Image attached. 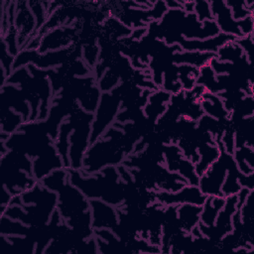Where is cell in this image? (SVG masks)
<instances>
[{"mask_svg":"<svg viewBox=\"0 0 254 254\" xmlns=\"http://www.w3.org/2000/svg\"><path fill=\"white\" fill-rule=\"evenodd\" d=\"M44 187L57 192V210L64 223L82 240L93 236L89 199L68 181L66 168L53 171L41 182Z\"/></svg>","mask_w":254,"mask_h":254,"instance_id":"1","label":"cell"},{"mask_svg":"<svg viewBox=\"0 0 254 254\" xmlns=\"http://www.w3.org/2000/svg\"><path fill=\"white\" fill-rule=\"evenodd\" d=\"M68 181L81 190L88 199H101L117 208L125 206L127 184L118 173L117 167L108 166L94 174L67 169Z\"/></svg>","mask_w":254,"mask_h":254,"instance_id":"2","label":"cell"},{"mask_svg":"<svg viewBox=\"0 0 254 254\" xmlns=\"http://www.w3.org/2000/svg\"><path fill=\"white\" fill-rule=\"evenodd\" d=\"M21 205L9 204L3 215L29 226H45L50 223L57 209L58 194L38 182L32 189L20 194Z\"/></svg>","mask_w":254,"mask_h":254,"instance_id":"3","label":"cell"},{"mask_svg":"<svg viewBox=\"0 0 254 254\" xmlns=\"http://www.w3.org/2000/svg\"><path fill=\"white\" fill-rule=\"evenodd\" d=\"M2 186L12 195L32 189L38 182L33 176V160L24 153L9 150L0 157Z\"/></svg>","mask_w":254,"mask_h":254,"instance_id":"4","label":"cell"},{"mask_svg":"<svg viewBox=\"0 0 254 254\" xmlns=\"http://www.w3.org/2000/svg\"><path fill=\"white\" fill-rule=\"evenodd\" d=\"M72 122V130L69 134V161L70 168L80 170L82 167L83 157L90 145L91 123L93 113L82 110L78 104L74 106L69 113Z\"/></svg>","mask_w":254,"mask_h":254,"instance_id":"5","label":"cell"},{"mask_svg":"<svg viewBox=\"0 0 254 254\" xmlns=\"http://www.w3.org/2000/svg\"><path fill=\"white\" fill-rule=\"evenodd\" d=\"M122 83L108 92H102L98 105L93 113L91 123L90 144L98 140L104 132L116 121V117L122 106Z\"/></svg>","mask_w":254,"mask_h":254,"instance_id":"6","label":"cell"},{"mask_svg":"<svg viewBox=\"0 0 254 254\" xmlns=\"http://www.w3.org/2000/svg\"><path fill=\"white\" fill-rule=\"evenodd\" d=\"M238 208L237 194L226 196L224 205L217 214L213 225L206 226L198 223V227L202 235L210 240L213 244L218 246L220 241L232 231V217Z\"/></svg>","mask_w":254,"mask_h":254,"instance_id":"7","label":"cell"},{"mask_svg":"<svg viewBox=\"0 0 254 254\" xmlns=\"http://www.w3.org/2000/svg\"><path fill=\"white\" fill-rule=\"evenodd\" d=\"M234 162L233 156L221 149L218 159L198 179L197 187L204 195H222V184L226 177L228 168Z\"/></svg>","mask_w":254,"mask_h":254,"instance_id":"8","label":"cell"},{"mask_svg":"<svg viewBox=\"0 0 254 254\" xmlns=\"http://www.w3.org/2000/svg\"><path fill=\"white\" fill-rule=\"evenodd\" d=\"M163 165L171 173L179 174L189 185L197 186L199 177L194 164L184 156L177 143L163 144Z\"/></svg>","mask_w":254,"mask_h":254,"instance_id":"9","label":"cell"},{"mask_svg":"<svg viewBox=\"0 0 254 254\" xmlns=\"http://www.w3.org/2000/svg\"><path fill=\"white\" fill-rule=\"evenodd\" d=\"M155 201L159 202L163 206L179 205L183 203H191L196 205H202L206 195H204L197 186L187 184L177 191L167 190H153Z\"/></svg>","mask_w":254,"mask_h":254,"instance_id":"10","label":"cell"},{"mask_svg":"<svg viewBox=\"0 0 254 254\" xmlns=\"http://www.w3.org/2000/svg\"><path fill=\"white\" fill-rule=\"evenodd\" d=\"M89 207L93 230L107 228L111 229L114 233L118 230L120 224L117 207L101 199H89Z\"/></svg>","mask_w":254,"mask_h":254,"instance_id":"11","label":"cell"},{"mask_svg":"<svg viewBox=\"0 0 254 254\" xmlns=\"http://www.w3.org/2000/svg\"><path fill=\"white\" fill-rule=\"evenodd\" d=\"M15 27L18 32L20 51L24 50L36 32V19L29 7L28 1L16 2Z\"/></svg>","mask_w":254,"mask_h":254,"instance_id":"12","label":"cell"},{"mask_svg":"<svg viewBox=\"0 0 254 254\" xmlns=\"http://www.w3.org/2000/svg\"><path fill=\"white\" fill-rule=\"evenodd\" d=\"M210 7L213 20L220 33L232 36L236 39L243 37L239 29V20H235L232 17L231 11L226 5L225 0H212L210 1Z\"/></svg>","mask_w":254,"mask_h":254,"instance_id":"13","label":"cell"},{"mask_svg":"<svg viewBox=\"0 0 254 254\" xmlns=\"http://www.w3.org/2000/svg\"><path fill=\"white\" fill-rule=\"evenodd\" d=\"M73 34L74 30L71 27H57L43 36L38 52L44 54L50 51L70 48Z\"/></svg>","mask_w":254,"mask_h":254,"instance_id":"14","label":"cell"},{"mask_svg":"<svg viewBox=\"0 0 254 254\" xmlns=\"http://www.w3.org/2000/svg\"><path fill=\"white\" fill-rule=\"evenodd\" d=\"M171 98L172 94L163 88H158L152 91L146 104L142 107L144 118L155 126L158 119L166 112Z\"/></svg>","mask_w":254,"mask_h":254,"instance_id":"15","label":"cell"},{"mask_svg":"<svg viewBox=\"0 0 254 254\" xmlns=\"http://www.w3.org/2000/svg\"><path fill=\"white\" fill-rule=\"evenodd\" d=\"M237 40L236 38L219 33L218 35L204 39V40H186L182 38L177 44L182 48L183 51H196L203 53H214L219 50L223 45Z\"/></svg>","mask_w":254,"mask_h":254,"instance_id":"16","label":"cell"},{"mask_svg":"<svg viewBox=\"0 0 254 254\" xmlns=\"http://www.w3.org/2000/svg\"><path fill=\"white\" fill-rule=\"evenodd\" d=\"M192 100L200 105L204 114L220 121H229L230 113L225 109L222 99L217 94H200L192 97Z\"/></svg>","mask_w":254,"mask_h":254,"instance_id":"17","label":"cell"},{"mask_svg":"<svg viewBox=\"0 0 254 254\" xmlns=\"http://www.w3.org/2000/svg\"><path fill=\"white\" fill-rule=\"evenodd\" d=\"M177 219L180 228L185 233H190V231L198 225L199 215L201 211V205L183 203L177 205Z\"/></svg>","mask_w":254,"mask_h":254,"instance_id":"18","label":"cell"},{"mask_svg":"<svg viewBox=\"0 0 254 254\" xmlns=\"http://www.w3.org/2000/svg\"><path fill=\"white\" fill-rule=\"evenodd\" d=\"M216 57L214 53H203L196 51H180L173 54L172 61L176 65L189 64L200 67L204 64H211L212 60Z\"/></svg>","mask_w":254,"mask_h":254,"instance_id":"19","label":"cell"},{"mask_svg":"<svg viewBox=\"0 0 254 254\" xmlns=\"http://www.w3.org/2000/svg\"><path fill=\"white\" fill-rule=\"evenodd\" d=\"M225 202V197L222 195H208L201 205L199 215V223L211 226L219 211L222 209Z\"/></svg>","mask_w":254,"mask_h":254,"instance_id":"20","label":"cell"},{"mask_svg":"<svg viewBox=\"0 0 254 254\" xmlns=\"http://www.w3.org/2000/svg\"><path fill=\"white\" fill-rule=\"evenodd\" d=\"M239 172L243 175L254 173V148L250 146H241L235 149L232 154Z\"/></svg>","mask_w":254,"mask_h":254,"instance_id":"21","label":"cell"},{"mask_svg":"<svg viewBox=\"0 0 254 254\" xmlns=\"http://www.w3.org/2000/svg\"><path fill=\"white\" fill-rule=\"evenodd\" d=\"M24 123L25 120L20 113L7 107H1V131L13 134Z\"/></svg>","mask_w":254,"mask_h":254,"instance_id":"22","label":"cell"},{"mask_svg":"<svg viewBox=\"0 0 254 254\" xmlns=\"http://www.w3.org/2000/svg\"><path fill=\"white\" fill-rule=\"evenodd\" d=\"M245 55L241 47L235 42H229L223 45L219 50L216 52V59L219 62L225 63H237L243 59H245Z\"/></svg>","mask_w":254,"mask_h":254,"instance_id":"23","label":"cell"},{"mask_svg":"<svg viewBox=\"0 0 254 254\" xmlns=\"http://www.w3.org/2000/svg\"><path fill=\"white\" fill-rule=\"evenodd\" d=\"M240 172L236 166V163L234 162L227 171L226 177L224 179V182L221 187V194L226 197L229 195L237 194L238 191L241 190V186L239 184V176Z\"/></svg>","mask_w":254,"mask_h":254,"instance_id":"24","label":"cell"},{"mask_svg":"<svg viewBox=\"0 0 254 254\" xmlns=\"http://www.w3.org/2000/svg\"><path fill=\"white\" fill-rule=\"evenodd\" d=\"M198 68L189 64L178 65V77L184 91H190L197 83Z\"/></svg>","mask_w":254,"mask_h":254,"instance_id":"25","label":"cell"},{"mask_svg":"<svg viewBox=\"0 0 254 254\" xmlns=\"http://www.w3.org/2000/svg\"><path fill=\"white\" fill-rule=\"evenodd\" d=\"M196 83L207 87L214 94H218L220 92L216 80V74L213 71L211 64H204L198 67V76Z\"/></svg>","mask_w":254,"mask_h":254,"instance_id":"26","label":"cell"},{"mask_svg":"<svg viewBox=\"0 0 254 254\" xmlns=\"http://www.w3.org/2000/svg\"><path fill=\"white\" fill-rule=\"evenodd\" d=\"M225 3L235 20H242L250 15H254V10H250L247 7L245 0H225Z\"/></svg>","mask_w":254,"mask_h":254,"instance_id":"27","label":"cell"},{"mask_svg":"<svg viewBox=\"0 0 254 254\" xmlns=\"http://www.w3.org/2000/svg\"><path fill=\"white\" fill-rule=\"evenodd\" d=\"M220 142L221 146L224 152L228 154H233L236 146H235V132L234 127L229 122V124L225 127V129L222 132V135L220 136Z\"/></svg>","mask_w":254,"mask_h":254,"instance_id":"28","label":"cell"},{"mask_svg":"<svg viewBox=\"0 0 254 254\" xmlns=\"http://www.w3.org/2000/svg\"><path fill=\"white\" fill-rule=\"evenodd\" d=\"M193 13L199 22L213 20L211 7H210V1H207V0L206 1L205 0L194 1Z\"/></svg>","mask_w":254,"mask_h":254,"instance_id":"29","label":"cell"},{"mask_svg":"<svg viewBox=\"0 0 254 254\" xmlns=\"http://www.w3.org/2000/svg\"><path fill=\"white\" fill-rule=\"evenodd\" d=\"M1 47H2V50H1V65H0V67L3 68L6 75L9 77L14 70L13 64H14L15 57H13L12 55L9 54V52L7 50V46L2 39H1Z\"/></svg>","mask_w":254,"mask_h":254,"instance_id":"30","label":"cell"},{"mask_svg":"<svg viewBox=\"0 0 254 254\" xmlns=\"http://www.w3.org/2000/svg\"><path fill=\"white\" fill-rule=\"evenodd\" d=\"M253 35L247 36V37H242L240 39L235 40V42L241 47V49L244 52V55L246 59L248 60L249 63H251V56L253 52Z\"/></svg>","mask_w":254,"mask_h":254,"instance_id":"31","label":"cell"},{"mask_svg":"<svg viewBox=\"0 0 254 254\" xmlns=\"http://www.w3.org/2000/svg\"><path fill=\"white\" fill-rule=\"evenodd\" d=\"M239 184L241 188H246L250 190H254V173L250 175L240 174L239 176Z\"/></svg>","mask_w":254,"mask_h":254,"instance_id":"32","label":"cell"},{"mask_svg":"<svg viewBox=\"0 0 254 254\" xmlns=\"http://www.w3.org/2000/svg\"><path fill=\"white\" fill-rule=\"evenodd\" d=\"M165 3L168 9H183V4L180 0H167Z\"/></svg>","mask_w":254,"mask_h":254,"instance_id":"33","label":"cell"},{"mask_svg":"<svg viewBox=\"0 0 254 254\" xmlns=\"http://www.w3.org/2000/svg\"><path fill=\"white\" fill-rule=\"evenodd\" d=\"M183 4V11L186 13H193V8H194V1H182Z\"/></svg>","mask_w":254,"mask_h":254,"instance_id":"34","label":"cell"}]
</instances>
